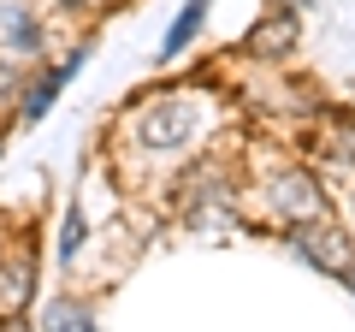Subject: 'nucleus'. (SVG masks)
I'll use <instances>...</instances> for the list:
<instances>
[{"label": "nucleus", "mask_w": 355, "mask_h": 332, "mask_svg": "<svg viewBox=\"0 0 355 332\" xmlns=\"http://www.w3.org/2000/svg\"><path fill=\"white\" fill-rule=\"evenodd\" d=\"M291 42H296V13H291V6H272V13L254 24L249 48H254V53H284Z\"/></svg>", "instance_id": "nucleus-2"}, {"label": "nucleus", "mask_w": 355, "mask_h": 332, "mask_svg": "<svg viewBox=\"0 0 355 332\" xmlns=\"http://www.w3.org/2000/svg\"><path fill=\"white\" fill-rule=\"evenodd\" d=\"M291 6H296V0H291Z\"/></svg>", "instance_id": "nucleus-7"}, {"label": "nucleus", "mask_w": 355, "mask_h": 332, "mask_svg": "<svg viewBox=\"0 0 355 332\" xmlns=\"http://www.w3.org/2000/svg\"><path fill=\"white\" fill-rule=\"evenodd\" d=\"M343 285H349V291H355V261H349V267H343Z\"/></svg>", "instance_id": "nucleus-6"}, {"label": "nucleus", "mask_w": 355, "mask_h": 332, "mask_svg": "<svg viewBox=\"0 0 355 332\" xmlns=\"http://www.w3.org/2000/svg\"><path fill=\"white\" fill-rule=\"evenodd\" d=\"M296 249H302L308 261H320V267H331V273L349 267V238H343L338 226H314L308 231V219H302V226H296Z\"/></svg>", "instance_id": "nucleus-1"}, {"label": "nucleus", "mask_w": 355, "mask_h": 332, "mask_svg": "<svg viewBox=\"0 0 355 332\" xmlns=\"http://www.w3.org/2000/svg\"><path fill=\"white\" fill-rule=\"evenodd\" d=\"M279 202L291 208L296 219H308V214H320V190H314V179H284V190H279Z\"/></svg>", "instance_id": "nucleus-4"}, {"label": "nucleus", "mask_w": 355, "mask_h": 332, "mask_svg": "<svg viewBox=\"0 0 355 332\" xmlns=\"http://www.w3.org/2000/svg\"><path fill=\"white\" fill-rule=\"evenodd\" d=\"M338 154H343V160H355V125H343V142H338Z\"/></svg>", "instance_id": "nucleus-5"}, {"label": "nucleus", "mask_w": 355, "mask_h": 332, "mask_svg": "<svg viewBox=\"0 0 355 332\" xmlns=\"http://www.w3.org/2000/svg\"><path fill=\"white\" fill-rule=\"evenodd\" d=\"M202 18H207V0H190V6L178 13V24L166 30V42H160V60H172V53H184V48H190V36L202 30Z\"/></svg>", "instance_id": "nucleus-3"}]
</instances>
